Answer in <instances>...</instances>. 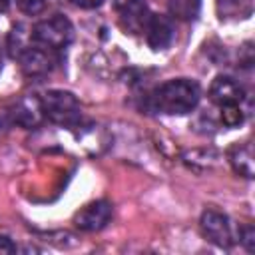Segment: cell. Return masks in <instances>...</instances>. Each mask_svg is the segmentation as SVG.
Here are the masks:
<instances>
[{"label": "cell", "instance_id": "cell-13", "mask_svg": "<svg viewBox=\"0 0 255 255\" xmlns=\"http://www.w3.org/2000/svg\"><path fill=\"white\" fill-rule=\"evenodd\" d=\"M169 12L177 20H193L199 14L201 0H167Z\"/></svg>", "mask_w": 255, "mask_h": 255}, {"label": "cell", "instance_id": "cell-5", "mask_svg": "<svg viewBox=\"0 0 255 255\" xmlns=\"http://www.w3.org/2000/svg\"><path fill=\"white\" fill-rule=\"evenodd\" d=\"M112 213H114L112 203L106 201V199H98V201H92V203L84 205L74 215V223L82 231H100L110 223Z\"/></svg>", "mask_w": 255, "mask_h": 255}, {"label": "cell", "instance_id": "cell-10", "mask_svg": "<svg viewBox=\"0 0 255 255\" xmlns=\"http://www.w3.org/2000/svg\"><path fill=\"white\" fill-rule=\"evenodd\" d=\"M12 120L26 128V129H34L40 126V122L44 120V112H42V104H40V98H22L14 110H12Z\"/></svg>", "mask_w": 255, "mask_h": 255}, {"label": "cell", "instance_id": "cell-19", "mask_svg": "<svg viewBox=\"0 0 255 255\" xmlns=\"http://www.w3.org/2000/svg\"><path fill=\"white\" fill-rule=\"evenodd\" d=\"M76 8H82V10H94V8H100L104 0H70Z\"/></svg>", "mask_w": 255, "mask_h": 255}, {"label": "cell", "instance_id": "cell-21", "mask_svg": "<svg viewBox=\"0 0 255 255\" xmlns=\"http://www.w3.org/2000/svg\"><path fill=\"white\" fill-rule=\"evenodd\" d=\"M0 72H2V56H0Z\"/></svg>", "mask_w": 255, "mask_h": 255}, {"label": "cell", "instance_id": "cell-3", "mask_svg": "<svg viewBox=\"0 0 255 255\" xmlns=\"http://www.w3.org/2000/svg\"><path fill=\"white\" fill-rule=\"evenodd\" d=\"M32 40L44 48L62 50L74 40V26L66 16L54 14L32 26Z\"/></svg>", "mask_w": 255, "mask_h": 255}, {"label": "cell", "instance_id": "cell-16", "mask_svg": "<svg viewBox=\"0 0 255 255\" xmlns=\"http://www.w3.org/2000/svg\"><path fill=\"white\" fill-rule=\"evenodd\" d=\"M20 12L28 14V16H36L46 8V0H16Z\"/></svg>", "mask_w": 255, "mask_h": 255}, {"label": "cell", "instance_id": "cell-2", "mask_svg": "<svg viewBox=\"0 0 255 255\" xmlns=\"http://www.w3.org/2000/svg\"><path fill=\"white\" fill-rule=\"evenodd\" d=\"M44 118H48L52 124L58 126H76L82 120V108L78 98L72 92L66 90H48L44 96H40Z\"/></svg>", "mask_w": 255, "mask_h": 255}, {"label": "cell", "instance_id": "cell-15", "mask_svg": "<svg viewBox=\"0 0 255 255\" xmlns=\"http://www.w3.org/2000/svg\"><path fill=\"white\" fill-rule=\"evenodd\" d=\"M221 120L227 128H235L243 122V110L241 104H231V106H221Z\"/></svg>", "mask_w": 255, "mask_h": 255}, {"label": "cell", "instance_id": "cell-17", "mask_svg": "<svg viewBox=\"0 0 255 255\" xmlns=\"http://www.w3.org/2000/svg\"><path fill=\"white\" fill-rule=\"evenodd\" d=\"M239 241L243 243V247L247 249V251H253L255 249V229H253V225H243L241 229H239Z\"/></svg>", "mask_w": 255, "mask_h": 255}, {"label": "cell", "instance_id": "cell-8", "mask_svg": "<svg viewBox=\"0 0 255 255\" xmlns=\"http://www.w3.org/2000/svg\"><path fill=\"white\" fill-rule=\"evenodd\" d=\"M151 12L145 0H126L120 10V24L129 34H141Z\"/></svg>", "mask_w": 255, "mask_h": 255}, {"label": "cell", "instance_id": "cell-1", "mask_svg": "<svg viewBox=\"0 0 255 255\" xmlns=\"http://www.w3.org/2000/svg\"><path fill=\"white\" fill-rule=\"evenodd\" d=\"M199 98L201 90L195 80L173 78L163 82L149 94V108L167 116H183L195 110Z\"/></svg>", "mask_w": 255, "mask_h": 255}, {"label": "cell", "instance_id": "cell-9", "mask_svg": "<svg viewBox=\"0 0 255 255\" xmlns=\"http://www.w3.org/2000/svg\"><path fill=\"white\" fill-rule=\"evenodd\" d=\"M209 98L213 104L221 106H231V104H241L245 98V90L239 82H235L229 76H217L211 86H209Z\"/></svg>", "mask_w": 255, "mask_h": 255}, {"label": "cell", "instance_id": "cell-7", "mask_svg": "<svg viewBox=\"0 0 255 255\" xmlns=\"http://www.w3.org/2000/svg\"><path fill=\"white\" fill-rule=\"evenodd\" d=\"M145 40L151 50H165L173 42V22L165 14H151L145 24Z\"/></svg>", "mask_w": 255, "mask_h": 255}, {"label": "cell", "instance_id": "cell-14", "mask_svg": "<svg viewBox=\"0 0 255 255\" xmlns=\"http://www.w3.org/2000/svg\"><path fill=\"white\" fill-rule=\"evenodd\" d=\"M221 18H241L249 14V0H215Z\"/></svg>", "mask_w": 255, "mask_h": 255}, {"label": "cell", "instance_id": "cell-18", "mask_svg": "<svg viewBox=\"0 0 255 255\" xmlns=\"http://www.w3.org/2000/svg\"><path fill=\"white\" fill-rule=\"evenodd\" d=\"M16 251H18L16 243L10 237L0 235V255H10V253H16Z\"/></svg>", "mask_w": 255, "mask_h": 255}, {"label": "cell", "instance_id": "cell-12", "mask_svg": "<svg viewBox=\"0 0 255 255\" xmlns=\"http://www.w3.org/2000/svg\"><path fill=\"white\" fill-rule=\"evenodd\" d=\"M32 28H26L24 24H16L8 36V50H10V56L12 58H20V54L24 50H28L32 44ZM34 42V40H32Z\"/></svg>", "mask_w": 255, "mask_h": 255}, {"label": "cell", "instance_id": "cell-4", "mask_svg": "<svg viewBox=\"0 0 255 255\" xmlns=\"http://www.w3.org/2000/svg\"><path fill=\"white\" fill-rule=\"evenodd\" d=\"M199 227L203 235L219 247H231L235 243V231H233L231 219L217 209H205L201 213Z\"/></svg>", "mask_w": 255, "mask_h": 255}, {"label": "cell", "instance_id": "cell-20", "mask_svg": "<svg viewBox=\"0 0 255 255\" xmlns=\"http://www.w3.org/2000/svg\"><path fill=\"white\" fill-rule=\"evenodd\" d=\"M10 6V0H0V12H6Z\"/></svg>", "mask_w": 255, "mask_h": 255}, {"label": "cell", "instance_id": "cell-11", "mask_svg": "<svg viewBox=\"0 0 255 255\" xmlns=\"http://www.w3.org/2000/svg\"><path fill=\"white\" fill-rule=\"evenodd\" d=\"M229 163L233 167L235 173L251 179L253 173H255V159H253V147L249 141H243V143H233L229 153Z\"/></svg>", "mask_w": 255, "mask_h": 255}, {"label": "cell", "instance_id": "cell-6", "mask_svg": "<svg viewBox=\"0 0 255 255\" xmlns=\"http://www.w3.org/2000/svg\"><path fill=\"white\" fill-rule=\"evenodd\" d=\"M54 50L50 48H44L40 44L36 46H30L28 50H24L20 54V68L26 76L34 78V76H44L48 72H52L54 64H56V58L52 56Z\"/></svg>", "mask_w": 255, "mask_h": 255}]
</instances>
